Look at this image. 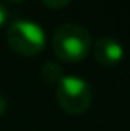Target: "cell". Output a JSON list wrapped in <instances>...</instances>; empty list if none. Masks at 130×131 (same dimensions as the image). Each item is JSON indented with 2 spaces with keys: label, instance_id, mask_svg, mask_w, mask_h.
Instances as JSON below:
<instances>
[{
  "label": "cell",
  "instance_id": "cell-9",
  "mask_svg": "<svg viewBox=\"0 0 130 131\" xmlns=\"http://www.w3.org/2000/svg\"><path fill=\"white\" fill-rule=\"evenodd\" d=\"M8 2H22V0H8Z\"/></svg>",
  "mask_w": 130,
  "mask_h": 131
},
{
  "label": "cell",
  "instance_id": "cell-6",
  "mask_svg": "<svg viewBox=\"0 0 130 131\" xmlns=\"http://www.w3.org/2000/svg\"><path fill=\"white\" fill-rule=\"evenodd\" d=\"M43 3H45L47 7H50V8H63V7H67L68 3L72 2V0H42Z\"/></svg>",
  "mask_w": 130,
  "mask_h": 131
},
{
  "label": "cell",
  "instance_id": "cell-4",
  "mask_svg": "<svg viewBox=\"0 0 130 131\" xmlns=\"http://www.w3.org/2000/svg\"><path fill=\"white\" fill-rule=\"evenodd\" d=\"M95 60L104 67H114L124 58V47L114 37H104L97 40L94 47Z\"/></svg>",
  "mask_w": 130,
  "mask_h": 131
},
{
  "label": "cell",
  "instance_id": "cell-3",
  "mask_svg": "<svg viewBox=\"0 0 130 131\" xmlns=\"http://www.w3.org/2000/svg\"><path fill=\"white\" fill-rule=\"evenodd\" d=\"M92 86L77 75H63L57 83V101L68 115L85 113L92 105Z\"/></svg>",
  "mask_w": 130,
  "mask_h": 131
},
{
  "label": "cell",
  "instance_id": "cell-2",
  "mask_svg": "<svg viewBox=\"0 0 130 131\" xmlns=\"http://www.w3.org/2000/svg\"><path fill=\"white\" fill-rule=\"evenodd\" d=\"M7 42L18 55L33 57L45 47V32L33 20L15 18L7 28Z\"/></svg>",
  "mask_w": 130,
  "mask_h": 131
},
{
  "label": "cell",
  "instance_id": "cell-8",
  "mask_svg": "<svg viewBox=\"0 0 130 131\" xmlns=\"http://www.w3.org/2000/svg\"><path fill=\"white\" fill-rule=\"evenodd\" d=\"M7 111V100L3 98V95H0V116Z\"/></svg>",
  "mask_w": 130,
  "mask_h": 131
},
{
  "label": "cell",
  "instance_id": "cell-7",
  "mask_svg": "<svg viewBox=\"0 0 130 131\" xmlns=\"http://www.w3.org/2000/svg\"><path fill=\"white\" fill-rule=\"evenodd\" d=\"M8 18H10V12H8V8H7L5 5H3L2 2H0V27H3L7 22H8Z\"/></svg>",
  "mask_w": 130,
  "mask_h": 131
},
{
  "label": "cell",
  "instance_id": "cell-5",
  "mask_svg": "<svg viewBox=\"0 0 130 131\" xmlns=\"http://www.w3.org/2000/svg\"><path fill=\"white\" fill-rule=\"evenodd\" d=\"M42 77L45 78L47 81H50V83H59L60 78L63 77V73H62V68H60L57 63L47 61V63L43 65V68H42Z\"/></svg>",
  "mask_w": 130,
  "mask_h": 131
},
{
  "label": "cell",
  "instance_id": "cell-1",
  "mask_svg": "<svg viewBox=\"0 0 130 131\" xmlns=\"http://www.w3.org/2000/svg\"><path fill=\"white\" fill-rule=\"evenodd\" d=\"M52 47L55 55L63 61H82L92 48V37L87 28L77 23H63L53 33Z\"/></svg>",
  "mask_w": 130,
  "mask_h": 131
}]
</instances>
